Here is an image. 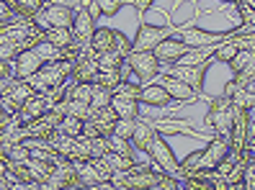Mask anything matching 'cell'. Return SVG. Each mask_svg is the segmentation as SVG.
Segmentation results:
<instances>
[{
  "mask_svg": "<svg viewBox=\"0 0 255 190\" xmlns=\"http://www.w3.org/2000/svg\"><path fill=\"white\" fill-rule=\"evenodd\" d=\"M41 39H44V28L36 21L21 18V21H13V23H3V26H0V41H8L16 52L34 49Z\"/></svg>",
  "mask_w": 255,
  "mask_h": 190,
  "instance_id": "obj_1",
  "label": "cell"
},
{
  "mask_svg": "<svg viewBox=\"0 0 255 190\" xmlns=\"http://www.w3.org/2000/svg\"><path fill=\"white\" fill-rule=\"evenodd\" d=\"M72 64L75 62H67V60L44 62L36 75L28 77V82L34 85L36 93H47V90H52V87H59V85L67 82V77L72 75Z\"/></svg>",
  "mask_w": 255,
  "mask_h": 190,
  "instance_id": "obj_2",
  "label": "cell"
},
{
  "mask_svg": "<svg viewBox=\"0 0 255 190\" xmlns=\"http://www.w3.org/2000/svg\"><path fill=\"white\" fill-rule=\"evenodd\" d=\"M232 121H235V103L230 100V95H217L209 106L206 113V126L214 131L217 136L230 139V131H232Z\"/></svg>",
  "mask_w": 255,
  "mask_h": 190,
  "instance_id": "obj_3",
  "label": "cell"
},
{
  "mask_svg": "<svg viewBox=\"0 0 255 190\" xmlns=\"http://www.w3.org/2000/svg\"><path fill=\"white\" fill-rule=\"evenodd\" d=\"M212 62H206V64H165L160 69V75H170V77H178V80H183L188 82L196 93H201V87H204V77H206V69Z\"/></svg>",
  "mask_w": 255,
  "mask_h": 190,
  "instance_id": "obj_4",
  "label": "cell"
},
{
  "mask_svg": "<svg viewBox=\"0 0 255 190\" xmlns=\"http://www.w3.org/2000/svg\"><path fill=\"white\" fill-rule=\"evenodd\" d=\"M175 28L170 26H149V23H139L137 36L131 41V52H152L162 39L173 36Z\"/></svg>",
  "mask_w": 255,
  "mask_h": 190,
  "instance_id": "obj_5",
  "label": "cell"
},
{
  "mask_svg": "<svg viewBox=\"0 0 255 190\" xmlns=\"http://www.w3.org/2000/svg\"><path fill=\"white\" fill-rule=\"evenodd\" d=\"M147 154H149V159H152V165L157 170L170 172V175H175V178H178V165H181V162L175 159L173 149L168 147V141H165V136L160 134V131H157V136L152 139V144H149Z\"/></svg>",
  "mask_w": 255,
  "mask_h": 190,
  "instance_id": "obj_6",
  "label": "cell"
},
{
  "mask_svg": "<svg viewBox=\"0 0 255 190\" xmlns=\"http://www.w3.org/2000/svg\"><path fill=\"white\" fill-rule=\"evenodd\" d=\"M127 62L131 64V72L137 75L142 82H152L155 77H160V60L152 54V52H131L127 57Z\"/></svg>",
  "mask_w": 255,
  "mask_h": 190,
  "instance_id": "obj_7",
  "label": "cell"
},
{
  "mask_svg": "<svg viewBox=\"0 0 255 190\" xmlns=\"http://www.w3.org/2000/svg\"><path fill=\"white\" fill-rule=\"evenodd\" d=\"M44 31L47 28H54V26H72L75 21V10L67 8V5H54V3H47L41 8V13H36V18H34Z\"/></svg>",
  "mask_w": 255,
  "mask_h": 190,
  "instance_id": "obj_8",
  "label": "cell"
},
{
  "mask_svg": "<svg viewBox=\"0 0 255 190\" xmlns=\"http://www.w3.org/2000/svg\"><path fill=\"white\" fill-rule=\"evenodd\" d=\"M191 52V44H186L181 36H168L162 39L157 47L152 49V54L160 60V64H175L178 60H181L183 54Z\"/></svg>",
  "mask_w": 255,
  "mask_h": 190,
  "instance_id": "obj_9",
  "label": "cell"
},
{
  "mask_svg": "<svg viewBox=\"0 0 255 190\" xmlns=\"http://www.w3.org/2000/svg\"><path fill=\"white\" fill-rule=\"evenodd\" d=\"M250 111L248 108H237L235 106V121H232V131H230V149L243 152L248 147V134H250Z\"/></svg>",
  "mask_w": 255,
  "mask_h": 190,
  "instance_id": "obj_10",
  "label": "cell"
},
{
  "mask_svg": "<svg viewBox=\"0 0 255 190\" xmlns=\"http://www.w3.org/2000/svg\"><path fill=\"white\" fill-rule=\"evenodd\" d=\"M70 31H72V41L75 44H80V47H91V36L96 31V18L91 16V10H88L85 5L80 10H75V21L70 26Z\"/></svg>",
  "mask_w": 255,
  "mask_h": 190,
  "instance_id": "obj_11",
  "label": "cell"
},
{
  "mask_svg": "<svg viewBox=\"0 0 255 190\" xmlns=\"http://www.w3.org/2000/svg\"><path fill=\"white\" fill-rule=\"evenodd\" d=\"M52 106H49V98H47V93H34L31 98L26 100V103L18 108V113H16V119H18V124L21 126H28L31 121H36L39 116H44Z\"/></svg>",
  "mask_w": 255,
  "mask_h": 190,
  "instance_id": "obj_12",
  "label": "cell"
},
{
  "mask_svg": "<svg viewBox=\"0 0 255 190\" xmlns=\"http://www.w3.org/2000/svg\"><path fill=\"white\" fill-rule=\"evenodd\" d=\"M227 152H230V139H224V136H212L209 139V144L201 149V162H199V167H209V170H214L224 157H227Z\"/></svg>",
  "mask_w": 255,
  "mask_h": 190,
  "instance_id": "obj_13",
  "label": "cell"
},
{
  "mask_svg": "<svg viewBox=\"0 0 255 190\" xmlns=\"http://www.w3.org/2000/svg\"><path fill=\"white\" fill-rule=\"evenodd\" d=\"M232 34H219V31H204V28H181V39L191 47H217L227 41Z\"/></svg>",
  "mask_w": 255,
  "mask_h": 190,
  "instance_id": "obj_14",
  "label": "cell"
},
{
  "mask_svg": "<svg viewBox=\"0 0 255 190\" xmlns=\"http://www.w3.org/2000/svg\"><path fill=\"white\" fill-rule=\"evenodd\" d=\"M44 60L36 54V49H23L16 54V60H13V72H16V77H31L41 69Z\"/></svg>",
  "mask_w": 255,
  "mask_h": 190,
  "instance_id": "obj_15",
  "label": "cell"
},
{
  "mask_svg": "<svg viewBox=\"0 0 255 190\" xmlns=\"http://www.w3.org/2000/svg\"><path fill=\"white\" fill-rule=\"evenodd\" d=\"M98 75V62H96V54L88 49L80 54V60L72 64V82H93Z\"/></svg>",
  "mask_w": 255,
  "mask_h": 190,
  "instance_id": "obj_16",
  "label": "cell"
},
{
  "mask_svg": "<svg viewBox=\"0 0 255 190\" xmlns=\"http://www.w3.org/2000/svg\"><path fill=\"white\" fill-rule=\"evenodd\" d=\"M62 111L59 108H49L44 116H39L36 121H31L26 126V136H49L52 131L57 128V124H59V119H62Z\"/></svg>",
  "mask_w": 255,
  "mask_h": 190,
  "instance_id": "obj_17",
  "label": "cell"
},
{
  "mask_svg": "<svg viewBox=\"0 0 255 190\" xmlns=\"http://www.w3.org/2000/svg\"><path fill=\"white\" fill-rule=\"evenodd\" d=\"M170 93L165 90V85H160V82H144L142 85V93H139V103H147V106H157V108H162V106H168L170 103Z\"/></svg>",
  "mask_w": 255,
  "mask_h": 190,
  "instance_id": "obj_18",
  "label": "cell"
},
{
  "mask_svg": "<svg viewBox=\"0 0 255 190\" xmlns=\"http://www.w3.org/2000/svg\"><path fill=\"white\" fill-rule=\"evenodd\" d=\"M88 121L96 126V131L101 136H109L114 131V126H116V121H119V116H116V111L111 106H106V108H93V113H91Z\"/></svg>",
  "mask_w": 255,
  "mask_h": 190,
  "instance_id": "obj_19",
  "label": "cell"
},
{
  "mask_svg": "<svg viewBox=\"0 0 255 190\" xmlns=\"http://www.w3.org/2000/svg\"><path fill=\"white\" fill-rule=\"evenodd\" d=\"M54 170H57V159H28V172H31L34 185H39V188L47 185Z\"/></svg>",
  "mask_w": 255,
  "mask_h": 190,
  "instance_id": "obj_20",
  "label": "cell"
},
{
  "mask_svg": "<svg viewBox=\"0 0 255 190\" xmlns=\"http://www.w3.org/2000/svg\"><path fill=\"white\" fill-rule=\"evenodd\" d=\"M111 108L116 111L119 119H139V100L137 98H129L122 93H114L111 98Z\"/></svg>",
  "mask_w": 255,
  "mask_h": 190,
  "instance_id": "obj_21",
  "label": "cell"
},
{
  "mask_svg": "<svg viewBox=\"0 0 255 190\" xmlns=\"http://www.w3.org/2000/svg\"><path fill=\"white\" fill-rule=\"evenodd\" d=\"M116 36H119L116 28H98V26H96V31H93V36H91V52H93V54L111 52V49L116 47Z\"/></svg>",
  "mask_w": 255,
  "mask_h": 190,
  "instance_id": "obj_22",
  "label": "cell"
},
{
  "mask_svg": "<svg viewBox=\"0 0 255 190\" xmlns=\"http://www.w3.org/2000/svg\"><path fill=\"white\" fill-rule=\"evenodd\" d=\"M162 85H165V90L170 93V98H173V100H183V103H186V100H196V98H199V93L193 90V87H191L188 82L178 80V77L165 75V82H162Z\"/></svg>",
  "mask_w": 255,
  "mask_h": 190,
  "instance_id": "obj_23",
  "label": "cell"
},
{
  "mask_svg": "<svg viewBox=\"0 0 255 190\" xmlns=\"http://www.w3.org/2000/svg\"><path fill=\"white\" fill-rule=\"evenodd\" d=\"M155 136H157V128L152 124H142L137 119V126H134V134H131V147L139 149V152H147Z\"/></svg>",
  "mask_w": 255,
  "mask_h": 190,
  "instance_id": "obj_24",
  "label": "cell"
},
{
  "mask_svg": "<svg viewBox=\"0 0 255 190\" xmlns=\"http://www.w3.org/2000/svg\"><path fill=\"white\" fill-rule=\"evenodd\" d=\"M222 93H224V95H230V100H232L237 108H248V111H253V106H255V95L248 93L245 87H243V85H237L235 80L224 85V90H222Z\"/></svg>",
  "mask_w": 255,
  "mask_h": 190,
  "instance_id": "obj_25",
  "label": "cell"
},
{
  "mask_svg": "<svg viewBox=\"0 0 255 190\" xmlns=\"http://www.w3.org/2000/svg\"><path fill=\"white\" fill-rule=\"evenodd\" d=\"M54 108H59L62 113H70V116H78V119H83V121H85V119H91V113H93L91 103H85V100H75V98L59 100Z\"/></svg>",
  "mask_w": 255,
  "mask_h": 190,
  "instance_id": "obj_26",
  "label": "cell"
},
{
  "mask_svg": "<svg viewBox=\"0 0 255 190\" xmlns=\"http://www.w3.org/2000/svg\"><path fill=\"white\" fill-rule=\"evenodd\" d=\"M44 41L54 44L57 49H65V47H70V44H72V31H70L67 26H54V28H47V31H44Z\"/></svg>",
  "mask_w": 255,
  "mask_h": 190,
  "instance_id": "obj_27",
  "label": "cell"
},
{
  "mask_svg": "<svg viewBox=\"0 0 255 190\" xmlns=\"http://www.w3.org/2000/svg\"><path fill=\"white\" fill-rule=\"evenodd\" d=\"M3 170H8V172H10L18 183H23V185H34L31 172H28V162H16V159L3 157Z\"/></svg>",
  "mask_w": 255,
  "mask_h": 190,
  "instance_id": "obj_28",
  "label": "cell"
},
{
  "mask_svg": "<svg viewBox=\"0 0 255 190\" xmlns=\"http://www.w3.org/2000/svg\"><path fill=\"white\" fill-rule=\"evenodd\" d=\"M83 126H85L83 119L65 113L62 119H59V124H57V131L59 134H67V136H83Z\"/></svg>",
  "mask_w": 255,
  "mask_h": 190,
  "instance_id": "obj_29",
  "label": "cell"
},
{
  "mask_svg": "<svg viewBox=\"0 0 255 190\" xmlns=\"http://www.w3.org/2000/svg\"><path fill=\"white\" fill-rule=\"evenodd\" d=\"M103 159H106V162H109V167L114 170V172H124V170H131L134 165H137V162H134V157L131 154H122V152H106V154H103Z\"/></svg>",
  "mask_w": 255,
  "mask_h": 190,
  "instance_id": "obj_30",
  "label": "cell"
},
{
  "mask_svg": "<svg viewBox=\"0 0 255 190\" xmlns=\"http://www.w3.org/2000/svg\"><path fill=\"white\" fill-rule=\"evenodd\" d=\"M10 3L16 5V10L21 13V18H28V21H34L36 13H41V8L47 5L44 0H10Z\"/></svg>",
  "mask_w": 255,
  "mask_h": 190,
  "instance_id": "obj_31",
  "label": "cell"
},
{
  "mask_svg": "<svg viewBox=\"0 0 255 190\" xmlns=\"http://www.w3.org/2000/svg\"><path fill=\"white\" fill-rule=\"evenodd\" d=\"M93 82L109 87V90H116L119 82H124V77H122V69L119 67H111V69H98V75H96Z\"/></svg>",
  "mask_w": 255,
  "mask_h": 190,
  "instance_id": "obj_32",
  "label": "cell"
},
{
  "mask_svg": "<svg viewBox=\"0 0 255 190\" xmlns=\"http://www.w3.org/2000/svg\"><path fill=\"white\" fill-rule=\"evenodd\" d=\"M235 54H237L235 41H232V39H227V41L217 44V47L212 49V60H214V62H222V64H230Z\"/></svg>",
  "mask_w": 255,
  "mask_h": 190,
  "instance_id": "obj_33",
  "label": "cell"
},
{
  "mask_svg": "<svg viewBox=\"0 0 255 190\" xmlns=\"http://www.w3.org/2000/svg\"><path fill=\"white\" fill-rule=\"evenodd\" d=\"M253 62H255V52H250V49H237V54L232 57V62H230L232 75H237V72H245Z\"/></svg>",
  "mask_w": 255,
  "mask_h": 190,
  "instance_id": "obj_34",
  "label": "cell"
},
{
  "mask_svg": "<svg viewBox=\"0 0 255 190\" xmlns=\"http://www.w3.org/2000/svg\"><path fill=\"white\" fill-rule=\"evenodd\" d=\"M111 98H114V90H109V87H103V85L93 82L91 108H106V106H111Z\"/></svg>",
  "mask_w": 255,
  "mask_h": 190,
  "instance_id": "obj_35",
  "label": "cell"
},
{
  "mask_svg": "<svg viewBox=\"0 0 255 190\" xmlns=\"http://www.w3.org/2000/svg\"><path fill=\"white\" fill-rule=\"evenodd\" d=\"M96 62H98V69H111V67H122L124 57L111 49V52H101V54H96Z\"/></svg>",
  "mask_w": 255,
  "mask_h": 190,
  "instance_id": "obj_36",
  "label": "cell"
},
{
  "mask_svg": "<svg viewBox=\"0 0 255 190\" xmlns=\"http://www.w3.org/2000/svg\"><path fill=\"white\" fill-rule=\"evenodd\" d=\"M131 0H96V5L101 10V16H116L122 8H127Z\"/></svg>",
  "mask_w": 255,
  "mask_h": 190,
  "instance_id": "obj_37",
  "label": "cell"
},
{
  "mask_svg": "<svg viewBox=\"0 0 255 190\" xmlns=\"http://www.w3.org/2000/svg\"><path fill=\"white\" fill-rule=\"evenodd\" d=\"M34 49H36V54L41 57L44 62H54V60H62V54H59V49L54 47V44H49V41H44V39H41V41L36 44Z\"/></svg>",
  "mask_w": 255,
  "mask_h": 190,
  "instance_id": "obj_38",
  "label": "cell"
},
{
  "mask_svg": "<svg viewBox=\"0 0 255 190\" xmlns=\"http://www.w3.org/2000/svg\"><path fill=\"white\" fill-rule=\"evenodd\" d=\"M109 139V149L111 152H122V154H131V141L129 139H124V136H119V134H114V131H111V134L106 136Z\"/></svg>",
  "mask_w": 255,
  "mask_h": 190,
  "instance_id": "obj_39",
  "label": "cell"
},
{
  "mask_svg": "<svg viewBox=\"0 0 255 190\" xmlns=\"http://www.w3.org/2000/svg\"><path fill=\"white\" fill-rule=\"evenodd\" d=\"M21 21V13L16 10V5L8 3V0H0V23H13Z\"/></svg>",
  "mask_w": 255,
  "mask_h": 190,
  "instance_id": "obj_40",
  "label": "cell"
},
{
  "mask_svg": "<svg viewBox=\"0 0 255 190\" xmlns=\"http://www.w3.org/2000/svg\"><path fill=\"white\" fill-rule=\"evenodd\" d=\"M199 162H201V149H199V152H193V154H188L183 162L178 165V178H186L191 170H196V167H199Z\"/></svg>",
  "mask_w": 255,
  "mask_h": 190,
  "instance_id": "obj_41",
  "label": "cell"
},
{
  "mask_svg": "<svg viewBox=\"0 0 255 190\" xmlns=\"http://www.w3.org/2000/svg\"><path fill=\"white\" fill-rule=\"evenodd\" d=\"M134 126H137V119H119L116 126H114V134L124 136L131 141V134H134Z\"/></svg>",
  "mask_w": 255,
  "mask_h": 190,
  "instance_id": "obj_42",
  "label": "cell"
},
{
  "mask_svg": "<svg viewBox=\"0 0 255 190\" xmlns=\"http://www.w3.org/2000/svg\"><path fill=\"white\" fill-rule=\"evenodd\" d=\"M114 93H122V95H129V98H137L139 100V93H142V85H131V82H119V87Z\"/></svg>",
  "mask_w": 255,
  "mask_h": 190,
  "instance_id": "obj_43",
  "label": "cell"
},
{
  "mask_svg": "<svg viewBox=\"0 0 255 190\" xmlns=\"http://www.w3.org/2000/svg\"><path fill=\"white\" fill-rule=\"evenodd\" d=\"M13 119H16V113H10V111L5 108V103L0 100V134H5L8 126L13 124Z\"/></svg>",
  "mask_w": 255,
  "mask_h": 190,
  "instance_id": "obj_44",
  "label": "cell"
},
{
  "mask_svg": "<svg viewBox=\"0 0 255 190\" xmlns=\"http://www.w3.org/2000/svg\"><path fill=\"white\" fill-rule=\"evenodd\" d=\"M114 52H119V54L124 57V60L131 54V41H129V39L122 34V31H119V36H116V47H114Z\"/></svg>",
  "mask_w": 255,
  "mask_h": 190,
  "instance_id": "obj_45",
  "label": "cell"
},
{
  "mask_svg": "<svg viewBox=\"0 0 255 190\" xmlns=\"http://www.w3.org/2000/svg\"><path fill=\"white\" fill-rule=\"evenodd\" d=\"M16 54H18V52L13 49L8 41H0V60H5V62H13V60H16Z\"/></svg>",
  "mask_w": 255,
  "mask_h": 190,
  "instance_id": "obj_46",
  "label": "cell"
},
{
  "mask_svg": "<svg viewBox=\"0 0 255 190\" xmlns=\"http://www.w3.org/2000/svg\"><path fill=\"white\" fill-rule=\"evenodd\" d=\"M245 190H255V159L248 162V172H245Z\"/></svg>",
  "mask_w": 255,
  "mask_h": 190,
  "instance_id": "obj_47",
  "label": "cell"
},
{
  "mask_svg": "<svg viewBox=\"0 0 255 190\" xmlns=\"http://www.w3.org/2000/svg\"><path fill=\"white\" fill-rule=\"evenodd\" d=\"M16 72H13V62H5V60H0V80H5V77H13Z\"/></svg>",
  "mask_w": 255,
  "mask_h": 190,
  "instance_id": "obj_48",
  "label": "cell"
},
{
  "mask_svg": "<svg viewBox=\"0 0 255 190\" xmlns=\"http://www.w3.org/2000/svg\"><path fill=\"white\" fill-rule=\"evenodd\" d=\"M152 3H155V0H131V8H137V13H144Z\"/></svg>",
  "mask_w": 255,
  "mask_h": 190,
  "instance_id": "obj_49",
  "label": "cell"
},
{
  "mask_svg": "<svg viewBox=\"0 0 255 190\" xmlns=\"http://www.w3.org/2000/svg\"><path fill=\"white\" fill-rule=\"evenodd\" d=\"M243 87H245L248 93H253V95H255V72H253V75H248V77L243 80Z\"/></svg>",
  "mask_w": 255,
  "mask_h": 190,
  "instance_id": "obj_50",
  "label": "cell"
},
{
  "mask_svg": "<svg viewBox=\"0 0 255 190\" xmlns=\"http://www.w3.org/2000/svg\"><path fill=\"white\" fill-rule=\"evenodd\" d=\"M10 188V180H8V175L5 172H0V190H8Z\"/></svg>",
  "mask_w": 255,
  "mask_h": 190,
  "instance_id": "obj_51",
  "label": "cell"
},
{
  "mask_svg": "<svg viewBox=\"0 0 255 190\" xmlns=\"http://www.w3.org/2000/svg\"><path fill=\"white\" fill-rule=\"evenodd\" d=\"M227 3H243V0H227Z\"/></svg>",
  "mask_w": 255,
  "mask_h": 190,
  "instance_id": "obj_52",
  "label": "cell"
},
{
  "mask_svg": "<svg viewBox=\"0 0 255 190\" xmlns=\"http://www.w3.org/2000/svg\"><path fill=\"white\" fill-rule=\"evenodd\" d=\"M0 170H3V157H0Z\"/></svg>",
  "mask_w": 255,
  "mask_h": 190,
  "instance_id": "obj_53",
  "label": "cell"
}]
</instances>
